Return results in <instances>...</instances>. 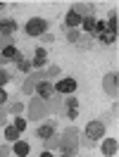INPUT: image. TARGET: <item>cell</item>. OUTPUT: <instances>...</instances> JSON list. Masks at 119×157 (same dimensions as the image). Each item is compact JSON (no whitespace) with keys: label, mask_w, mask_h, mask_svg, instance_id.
<instances>
[{"label":"cell","mask_w":119,"mask_h":157,"mask_svg":"<svg viewBox=\"0 0 119 157\" xmlns=\"http://www.w3.org/2000/svg\"><path fill=\"white\" fill-rule=\"evenodd\" d=\"M36 90H38V95H40L43 100H50V98H52V93H55V86H52L50 81H40Z\"/></svg>","instance_id":"7"},{"label":"cell","mask_w":119,"mask_h":157,"mask_svg":"<svg viewBox=\"0 0 119 157\" xmlns=\"http://www.w3.org/2000/svg\"><path fill=\"white\" fill-rule=\"evenodd\" d=\"M105 31H107V24H105L102 19H98V21H95V31H93V33L100 36V33H105Z\"/></svg>","instance_id":"18"},{"label":"cell","mask_w":119,"mask_h":157,"mask_svg":"<svg viewBox=\"0 0 119 157\" xmlns=\"http://www.w3.org/2000/svg\"><path fill=\"white\" fill-rule=\"evenodd\" d=\"M7 45H12V38L10 36H0V52L7 48Z\"/></svg>","instance_id":"19"},{"label":"cell","mask_w":119,"mask_h":157,"mask_svg":"<svg viewBox=\"0 0 119 157\" xmlns=\"http://www.w3.org/2000/svg\"><path fill=\"white\" fill-rule=\"evenodd\" d=\"M36 138L43 140L48 147H52V145H55V140H52V138H57V124H55L52 119L45 121V124H40V126L36 128Z\"/></svg>","instance_id":"1"},{"label":"cell","mask_w":119,"mask_h":157,"mask_svg":"<svg viewBox=\"0 0 119 157\" xmlns=\"http://www.w3.org/2000/svg\"><path fill=\"white\" fill-rule=\"evenodd\" d=\"M14 62H17L19 71H29V69H31V62H29V59H24V57H21V52L17 55V59H14Z\"/></svg>","instance_id":"17"},{"label":"cell","mask_w":119,"mask_h":157,"mask_svg":"<svg viewBox=\"0 0 119 157\" xmlns=\"http://www.w3.org/2000/svg\"><path fill=\"white\" fill-rule=\"evenodd\" d=\"M95 17H93V14H88V17H81V26H83V29L88 31V33H93V31H95Z\"/></svg>","instance_id":"11"},{"label":"cell","mask_w":119,"mask_h":157,"mask_svg":"<svg viewBox=\"0 0 119 157\" xmlns=\"http://www.w3.org/2000/svg\"><path fill=\"white\" fill-rule=\"evenodd\" d=\"M5 100H7V93H5V88H0V105H2Z\"/></svg>","instance_id":"23"},{"label":"cell","mask_w":119,"mask_h":157,"mask_svg":"<svg viewBox=\"0 0 119 157\" xmlns=\"http://www.w3.org/2000/svg\"><path fill=\"white\" fill-rule=\"evenodd\" d=\"M105 24H107V31L117 33V12H114V10L107 14V21H105Z\"/></svg>","instance_id":"15"},{"label":"cell","mask_w":119,"mask_h":157,"mask_svg":"<svg viewBox=\"0 0 119 157\" xmlns=\"http://www.w3.org/2000/svg\"><path fill=\"white\" fill-rule=\"evenodd\" d=\"M69 40L71 43H79V31H69Z\"/></svg>","instance_id":"22"},{"label":"cell","mask_w":119,"mask_h":157,"mask_svg":"<svg viewBox=\"0 0 119 157\" xmlns=\"http://www.w3.org/2000/svg\"><path fill=\"white\" fill-rule=\"evenodd\" d=\"M48 31V21L40 19V17H33V19L26 21V26H24V33L26 36H31V38H38V36H43Z\"/></svg>","instance_id":"3"},{"label":"cell","mask_w":119,"mask_h":157,"mask_svg":"<svg viewBox=\"0 0 119 157\" xmlns=\"http://www.w3.org/2000/svg\"><path fill=\"white\" fill-rule=\"evenodd\" d=\"M12 126H17L19 131H24V128H26V121H24V119H14V124H12Z\"/></svg>","instance_id":"21"},{"label":"cell","mask_w":119,"mask_h":157,"mask_svg":"<svg viewBox=\"0 0 119 157\" xmlns=\"http://www.w3.org/2000/svg\"><path fill=\"white\" fill-rule=\"evenodd\" d=\"M40 157H52V155H50L48 150H45V152H40Z\"/></svg>","instance_id":"24"},{"label":"cell","mask_w":119,"mask_h":157,"mask_svg":"<svg viewBox=\"0 0 119 157\" xmlns=\"http://www.w3.org/2000/svg\"><path fill=\"white\" fill-rule=\"evenodd\" d=\"M105 136V124L102 121H90L88 126H86V140H83V145H95L100 138Z\"/></svg>","instance_id":"2"},{"label":"cell","mask_w":119,"mask_h":157,"mask_svg":"<svg viewBox=\"0 0 119 157\" xmlns=\"http://www.w3.org/2000/svg\"><path fill=\"white\" fill-rule=\"evenodd\" d=\"M45 50L40 48V50H36V55H33V62H31V67H45Z\"/></svg>","instance_id":"12"},{"label":"cell","mask_w":119,"mask_h":157,"mask_svg":"<svg viewBox=\"0 0 119 157\" xmlns=\"http://www.w3.org/2000/svg\"><path fill=\"white\" fill-rule=\"evenodd\" d=\"M79 117V100L69 98L67 100V119H76Z\"/></svg>","instance_id":"9"},{"label":"cell","mask_w":119,"mask_h":157,"mask_svg":"<svg viewBox=\"0 0 119 157\" xmlns=\"http://www.w3.org/2000/svg\"><path fill=\"white\" fill-rule=\"evenodd\" d=\"M17 55H19V50L14 48V45H7V48L2 50V59H17Z\"/></svg>","instance_id":"16"},{"label":"cell","mask_w":119,"mask_h":157,"mask_svg":"<svg viewBox=\"0 0 119 157\" xmlns=\"http://www.w3.org/2000/svg\"><path fill=\"white\" fill-rule=\"evenodd\" d=\"M7 81H10V74H7L5 69H0V88H2V86H5Z\"/></svg>","instance_id":"20"},{"label":"cell","mask_w":119,"mask_h":157,"mask_svg":"<svg viewBox=\"0 0 119 157\" xmlns=\"http://www.w3.org/2000/svg\"><path fill=\"white\" fill-rule=\"evenodd\" d=\"M19 133H21V131L17 126H7V128H5V138L12 140V143H17V140H19Z\"/></svg>","instance_id":"13"},{"label":"cell","mask_w":119,"mask_h":157,"mask_svg":"<svg viewBox=\"0 0 119 157\" xmlns=\"http://www.w3.org/2000/svg\"><path fill=\"white\" fill-rule=\"evenodd\" d=\"M62 157H69V155H62Z\"/></svg>","instance_id":"26"},{"label":"cell","mask_w":119,"mask_h":157,"mask_svg":"<svg viewBox=\"0 0 119 157\" xmlns=\"http://www.w3.org/2000/svg\"><path fill=\"white\" fill-rule=\"evenodd\" d=\"M64 26H67L69 31L79 29V26H81V14L76 10H69V12H67V17H64Z\"/></svg>","instance_id":"4"},{"label":"cell","mask_w":119,"mask_h":157,"mask_svg":"<svg viewBox=\"0 0 119 157\" xmlns=\"http://www.w3.org/2000/svg\"><path fill=\"white\" fill-rule=\"evenodd\" d=\"M0 10H5V2H0Z\"/></svg>","instance_id":"25"},{"label":"cell","mask_w":119,"mask_h":157,"mask_svg":"<svg viewBox=\"0 0 119 157\" xmlns=\"http://www.w3.org/2000/svg\"><path fill=\"white\" fill-rule=\"evenodd\" d=\"M57 93H64V95H69L76 90V78H64V81H57V86H55Z\"/></svg>","instance_id":"5"},{"label":"cell","mask_w":119,"mask_h":157,"mask_svg":"<svg viewBox=\"0 0 119 157\" xmlns=\"http://www.w3.org/2000/svg\"><path fill=\"white\" fill-rule=\"evenodd\" d=\"M98 38H100V43H102V45H112V43L117 40V33H112V31H105V33H100Z\"/></svg>","instance_id":"14"},{"label":"cell","mask_w":119,"mask_h":157,"mask_svg":"<svg viewBox=\"0 0 119 157\" xmlns=\"http://www.w3.org/2000/svg\"><path fill=\"white\" fill-rule=\"evenodd\" d=\"M17 31V21L14 19H0V36H12Z\"/></svg>","instance_id":"8"},{"label":"cell","mask_w":119,"mask_h":157,"mask_svg":"<svg viewBox=\"0 0 119 157\" xmlns=\"http://www.w3.org/2000/svg\"><path fill=\"white\" fill-rule=\"evenodd\" d=\"M12 150H14V155H17V157H26V155H29V150H31V147H29V143H24V140H17Z\"/></svg>","instance_id":"10"},{"label":"cell","mask_w":119,"mask_h":157,"mask_svg":"<svg viewBox=\"0 0 119 157\" xmlns=\"http://www.w3.org/2000/svg\"><path fill=\"white\" fill-rule=\"evenodd\" d=\"M119 150V143L117 138H105V143H102V155L105 157H114Z\"/></svg>","instance_id":"6"}]
</instances>
